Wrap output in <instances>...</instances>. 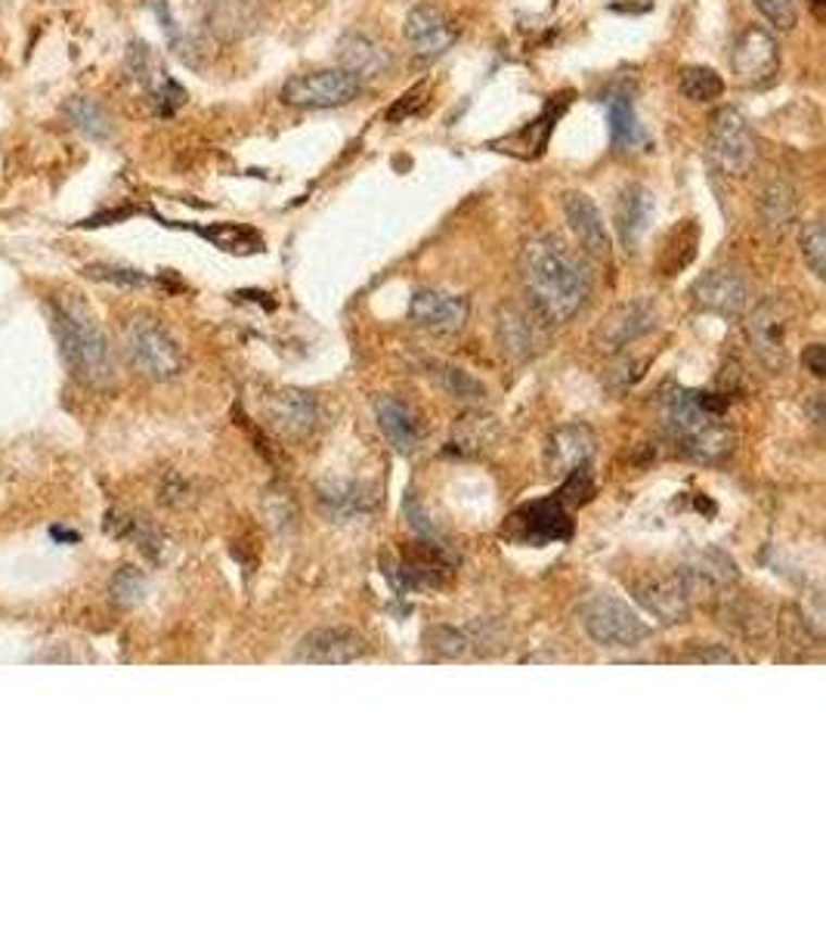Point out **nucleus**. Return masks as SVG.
Listing matches in <instances>:
<instances>
[{"mask_svg":"<svg viewBox=\"0 0 826 928\" xmlns=\"http://www.w3.org/2000/svg\"><path fill=\"white\" fill-rule=\"evenodd\" d=\"M521 283L542 325L570 323L591 294L588 266L554 236H536L521 251Z\"/></svg>","mask_w":826,"mask_h":928,"instance_id":"1","label":"nucleus"},{"mask_svg":"<svg viewBox=\"0 0 826 928\" xmlns=\"http://www.w3.org/2000/svg\"><path fill=\"white\" fill-rule=\"evenodd\" d=\"M725 400L715 393L668 390L663 400L665 427L697 462H718L734 449V434L725 424Z\"/></svg>","mask_w":826,"mask_h":928,"instance_id":"2","label":"nucleus"},{"mask_svg":"<svg viewBox=\"0 0 826 928\" xmlns=\"http://www.w3.org/2000/svg\"><path fill=\"white\" fill-rule=\"evenodd\" d=\"M50 325L53 335L60 343V353L65 365L72 368L75 378H82L84 384H102L112 381V350L109 341L102 335V328L97 319L87 313V306L78 301H53L50 303Z\"/></svg>","mask_w":826,"mask_h":928,"instance_id":"3","label":"nucleus"},{"mask_svg":"<svg viewBox=\"0 0 826 928\" xmlns=\"http://www.w3.org/2000/svg\"><path fill=\"white\" fill-rule=\"evenodd\" d=\"M174 57L189 68H202L214 50L211 0H149Z\"/></svg>","mask_w":826,"mask_h":928,"instance_id":"4","label":"nucleus"},{"mask_svg":"<svg viewBox=\"0 0 826 928\" xmlns=\"http://www.w3.org/2000/svg\"><path fill=\"white\" fill-rule=\"evenodd\" d=\"M124 353L130 365L152 381H171L183 372V353L177 341L162 323L149 316H137L124 325Z\"/></svg>","mask_w":826,"mask_h":928,"instance_id":"5","label":"nucleus"},{"mask_svg":"<svg viewBox=\"0 0 826 928\" xmlns=\"http://www.w3.org/2000/svg\"><path fill=\"white\" fill-rule=\"evenodd\" d=\"M585 635L606 650H628L650 638V626L613 594H595L583 606Z\"/></svg>","mask_w":826,"mask_h":928,"instance_id":"6","label":"nucleus"},{"mask_svg":"<svg viewBox=\"0 0 826 928\" xmlns=\"http://www.w3.org/2000/svg\"><path fill=\"white\" fill-rule=\"evenodd\" d=\"M796 310L786 298H765L752 310L746 335L752 343V353L762 360L771 372H784L789 365V335H792Z\"/></svg>","mask_w":826,"mask_h":928,"instance_id":"7","label":"nucleus"},{"mask_svg":"<svg viewBox=\"0 0 826 928\" xmlns=\"http://www.w3.org/2000/svg\"><path fill=\"white\" fill-rule=\"evenodd\" d=\"M709 152L727 177H737V180L755 167L759 149H755V137L743 112L725 105L709 118Z\"/></svg>","mask_w":826,"mask_h":928,"instance_id":"8","label":"nucleus"},{"mask_svg":"<svg viewBox=\"0 0 826 928\" xmlns=\"http://www.w3.org/2000/svg\"><path fill=\"white\" fill-rule=\"evenodd\" d=\"M363 84L343 68H316L291 75L283 87V102L291 109H341L360 97Z\"/></svg>","mask_w":826,"mask_h":928,"instance_id":"9","label":"nucleus"},{"mask_svg":"<svg viewBox=\"0 0 826 928\" xmlns=\"http://www.w3.org/2000/svg\"><path fill=\"white\" fill-rule=\"evenodd\" d=\"M730 68L743 87H767L780 72V47L777 38L762 25H749L740 32L730 50Z\"/></svg>","mask_w":826,"mask_h":928,"instance_id":"10","label":"nucleus"},{"mask_svg":"<svg viewBox=\"0 0 826 928\" xmlns=\"http://www.w3.org/2000/svg\"><path fill=\"white\" fill-rule=\"evenodd\" d=\"M690 298L693 303L705 310V313H715V316H725V319H737L749 303V288H746V279L737 273V269H727V266H718V269H709L703 273L693 288H690Z\"/></svg>","mask_w":826,"mask_h":928,"instance_id":"11","label":"nucleus"},{"mask_svg":"<svg viewBox=\"0 0 826 928\" xmlns=\"http://www.w3.org/2000/svg\"><path fill=\"white\" fill-rule=\"evenodd\" d=\"M365 653L363 638L353 628L331 626L316 628L298 644V660L301 663H313V666H347L356 663Z\"/></svg>","mask_w":826,"mask_h":928,"instance_id":"12","label":"nucleus"},{"mask_svg":"<svg viewBox=\"0 0 826 928\" xmlns=\"http://www.w3.org/2000/svg\"><path fill=\"white\" fill-rule=\"evenodd\" d=\"M566 105H570V93L551 97L548 105L542 109V115H539L536 122H529L526 127H521V130H514V134L502 137V140H492L489 142V149L504 152V155H514V159H524V162H536L545 149H548L551 130H554V124L561 122V115L566 112Z\"/></svg>","mask_w":826,"mask_h":928,"instance_id":"13","label":"nucleus"},{"mask_svg":"<svg viewBox=\"0 0 826 928\" xmlns=\"http://www.w3.org/2000/svg\"><path fill=\"white\" fill-rule=\"evenodd\" d=\"M656 325V306L650 301H631V303H623V306H616L610 316H606L604 323L598 325V331H595V343H598V350H604V353H616V350H623V347H628L631 341H638V338H644L647 331Z\"/></svg>","mask_w":826,"mask_h":928,"instance_id":"14","label":"nucleus"},{"mask_svg":"<svg viewBox=\"0 0 826 928\" xmlns=\"http://www.w3.org/2000/svg\"><path fill=\"white\" fill-rule=\"evenodd\" d=\"M403 38L418 60H440L455 43V28L437 7H415L403 22Z\"/></svg>","mask_w":826,"mask_h":928,"instance_id":"15","label":"nucleus"},{"mask_svg":"<svg viewBox=\"0 0 826 928\" xmlns=\"http://www.w3.org/2000/svg\"><path fill=\"white\" fill-rule=\"evenodd\" d=\"M508 536L517 542H529V545H548V542H561L570 536V521L561 502H533V505L521 507L511 526Z\"/></svg>","mask_w":826,"mask_h":928,"instance_id":"16","label":"nucleus"},{"mask_svg":"<svg viewBox=\"0 0 826 928\" xmlns=\"http://www.w3.org/2000/svg\"><path fill=\"white\" fill-rule=\"evenodd\" d=\"M467 310L471 303L462 294H446L437 288H422L415 291V298L409 303V316L422 328L440 331V335H452L462 331L467 323Z\"/></svg>","mask_w":826,"mask_h":928,"instance_id":"17","label":"nucleus"},{"mask_svg":"<svg viewBox=\"0 0 826 928\" xmlns=\"http://www.w3.org/2000/svg\"><path fill=\"white\" fill-rule=\"evenodd\" d=\"M335 57H338V68H343L347 75H353L360 84L381 81L393 68V60H390L387 47L375 41V38H368V35H356V32L343 35L341 41H338V53Z\"/></svg>","mask_w":826,"mask_h":928,"instance_id":"18","label":"nucleus"},{"mask_svg":"<svg viewBox=\"0 0 826 928\" xmlns=\"http://www.w3.org/2000/svg\"><path fill=\"white\" fill-rule=\"evenodd\" d=\"M635 598L644 604L647 613H653L665 626L681 623L690 610V594H687L681 576H647L641 582H635Z\"/></svg>","mask_w":826,"mask_h":928,"instance_id":"19","label":"nucleus"},{"mask_svg":"<svg viewBox=\"0 0 826 928\" xmlns=\"http://www.w3.org/2000/svg\"><path fill=\"white\" fill-rule=\"evenodd\" d=\"M564 214L570 229L576 233V239L583 244L585 254L598 258V261H606L610 258V236H606L604 217H601L598 204L591 202L585 192H566Z\"/></svg>","mask_w":826,"mask_h":928,"instance_id":"20","label":"nucleus"},{"mask_svg":"<svg viewBox=\"0 0 826 928\" xmlns=\"http://www.w3.org/2000/svg\"><path fill=\"white\" fill-rule=\"evenodd\" d=\"M591 455H595V437L583 424H566L561 430H554L545 446V464L554 477H566L579 471L591 462Z\"/></svg>","mask_w":826,"mask_h":928,"instance_id":"21","label":"nucleus"},{"mask_svg":"<svg viewBox=\"0 0 826 928\" xmlns=\"http://www.w3.org/2000/svg\"><path fill=\"white\" fill-rule=\"evenodd\" d=\"M375 418H378V427L387 437V443L393 446L400 455H412L418 443H422V427L415 422V415L405 409L403 403H397L393 397H375Z\"/></svg>","mask_w":826,"mask_h":928,"instance_id":"22","label":"nucleus"},{"mask_svg":"<svg viewBox=\"0 0 826 928\" xmlns=\"http://www.w3.org/2000/svg\"><path fill=\"white\" fill-rule=\"evenodd\" d=\"M499 343H502L504 356L511 360H529L539 343H542V331H539V316L529 310L526 316L524 310L508 306L499 313Z\"/></svg>","mask_w":826,"mask_h":928,"instance_id":"23","label":"nucleus"},{"mask_svg":"<svg viewBox=\"0 0 826 928\" xmlns=\"http://www.w3.org/2000/svg\"><path fill=\"white\" fill-rule=\"evenodd\" d=\"M681 582H685L687 594H712V591H722L727 582L737 579V569L727 561L725 554L718 551H703V554H693L681 569H678Z\"/></svg>","mask_w":826,"mask_h":928,"instance_id":"24","label":"nucleus"},{"mask_svg":"<svg viewBox=\"0 0 826 928\" xmlns=\"http://www.w3.org/2000/svg\"><path fill=\"white\" fill-rule=\"evenodd\" d=\"M653 217V196L644 186H625L616 202V233L625 248H635Z\"/></svg>","mask_w":826,"mask_h":928,"instance_id":"25","label":"nucleus"},{"mask_svg":"<svg viewBox=\"0 0 826 928\" xmlns=\"http://www.w3.org/2000/svg\"><path fill=\"white\" fill-rule=\"evenodd\" d=\"M316 415H320L316 400L310 393H303V390H279L270 400V422L276 424L283 434L301 437L316 424Z\"/></svg>","mask_w":826,"mask_h":928,"instance_id":"26","label":"nucleus"},{"mask_svg":"<svg viewBox=\"0 0 826 928\" xmlns=\"http://www.w3.org/2000/svg\"><path fill=\"white\" fill-rule=\"evenodd\" d=\"M164 226H180V229H189L196 233L199 239L211 242L214 248H221L226 254H258L263 251V239L248 229L242 223H211V226H196V223H171L162 221Z\"/></svg>","mask_w":826,"mask_h":928,"instance_id":"27","label":"nucleus"},{"mask_svg":"<svg viewBox=\"0 0 826 928\" xmlns=\"http://www.w3.org/2000/svg\"><path fill=\"white\" fill-rule=\"evenodd\" d=\"M254 0H211V32L217 41H239L258 28Z\"/></svg>","mask_w":826,"mask_h":928,"instance_id":"28","label":"nucleus"},{"mask_svg":"<svg viewBox=\"0 0 826 928\" xmlns=\"http://www.w3.org/2000/svg\"><path fill=\"white\" fill-rule=\"evenodd\" d=\"M606 124H610V140H613V149L620 155H628L635 152L641 142H644V130L638 124V115H635V100L628 93H613L606 100Z\"/></svg>","mask_w":826,"mask_h":928,"instance_id":"29","label":"nucleus"},{"mask_svg":"<svg viewBox=\"0 0 826 928\" xmlns=\"http://www.w3.org/2000/svg\"><path fill=\"white\" fill-rule=\"evenodd\" d=\"M759 211H762V221H765L767 229L784 236L786 229L796 223V217H799V196H796L792 183H767L765 192H762V202H759Z\"/></svg>","mask_w":826,"mask_h":928,"instance_id":"30","label":"nucleus"},{"mask_svg":"<svg viewBox=\"0 0 826 928\" xmlns=\"http://www.w3.org/2000/svg\"><path fill=\"white\" fill-rule=\"evenodd\" d=\"M697 244H700V226H697V221L678 223V226L668 233V239H665L663 244V254H660L663 276L681 273L687 263L697 258Z\"/></svg>","mask_w":826,"mask_h":928,"instance_id":"31","label":"nucleus"},{"mask_svg":"<svg viewBox=\"0 0 826 928\" xmlns=\"http://www.w3.org/2000/svg\"><path fill=\"white\" fill-rule=\"evenodd\" d=\"M65 118L90 140H109L112 137V118L97 100H87V97L68 100L65 102Z\"/></svg>","mask_w":826,"mask_h":928,"instance_id":"32","label":"nucleus"},{"mask_svg":"<svg viewBox=\"0 0 826 928\" xmlns=\"http://www.w3.org/2000/svg\"><path fill=\"white\" fill-rule=\"evenodd\" d=\"M678 90L681 97L690 102H712L718 100L725 93V81L715 68H705V65H690L678 75Z\"/></svg>","mask_w":826,"mask_h":928,"instance_id":"33","label":"nucleus"},{"mask_svg":"<svg viewBox=\"0 0 826 928\" xmlns=\"http://www.w3.org/2000/svg\"><path fill=\"white\" fill-rule=\"evenodd\" d=\"M492 437H496V424H492V418L474 415V418H464V422L459 424V434H455L452 446H459V452H480V449L492 443Z\"/></svg>","mask_w":826,"mask_h":928,"instance_id":"34","label":"nucleus"},{"mask_svg":"<svg viewBox=\"0 0 826 928\" xmlns=\"http://www.w3.org/2000/svg\"><path fill=\"white\" fill-rule=\"evenodd\" d=\"M802 258H805L808 269H811L817 279H824L826 276V233H824V223L821 221L808 223L805 229H802Z\"/></svg>","mask_w":826,"mask_h":928,"instance_id":"35","label":"nucleus"},{"mask_svg":"<svg viewBox=\"0 0 826 928\" xmlns=\"http://www.w3.org/2000/svg\"><path fill=\"white\" fill-rule=\"evenodd\" d=\"M146 591V579H142L140 569L134 566H122L112 579V601L122 606H134L142 598Z\"/></svg>","mask_w":826,"mask_h":928,"instance_id":"36","label":"nucleus"},{"mask_svg":"<svg viewBox=\"0 0 826 928\" xmlns=\"http://www.w3.org/2000/svg\"><path fill=\"white\" fill-rule=\"evenodd\" d=\"M84 276L100 279V283L122 285V288H140L149 283V276H142L140 269H127V266H109V263H90L84 269Z\"/></svg>","mask_w":826,"mask_h":928,"instance_id":"37","label":"nucleus"},{"mask_svg":"<svg viewBox=\"0 0 826 928\" xmlns=\"http://www.w3.org/2000/svg\"><path fill=\"white\" fill-rule=\"evenodd\" d=\"M437 378H440V384L446 387V393H452V397H462V400H477V397H484V387L474 381L467 372H462V368L443 365V368L437 372Z\"/></svg>","mask_w":826,"mask_h":928,"instance_id":"38","label":"nucleus"},{"mask_svg":"<svg viewBox=\"0 0 826 928\" xmlns=\"http://www.w3.org/2000/svg\"><path fill=\"white\" fill-rule=\"evenodd\" d=\"M752 3H755V10H759L777 32H792V28H796L799 13H796V3H792V0H752Z\"/></svg>","mask_w":826,"mask_h":928,"instance_id":"39","label":"nucleus"},{"mask_svg":"<svg viewBox=\"0 0 826 928\" xmlns=\"http://www.w3.org/2000/svg\"><path fill=\"white\" fill-rule=\"evenodd\" d=\"M149 100H152V109H155V115H162V118H171V115L180 109L183 102H186V90H183L180 84L174 81V78H167L162 87H155V90L149 93Z\"/></svg>","mask_w":826,"mask_h":928,"instance_id":"40","label":"nucleus"},{"mask_svg":"<svg viewBox=\"0 0 826 928\" xmlns=\"http://www.w3.org/2000/svg\"><path fill=\"white\" fill-rule=\"evenodd\" d=\"M424 93H427V84H415L412 90H405L403 97L387 109V122L400 124L405 122V118H412L424 105Z\"/></svg>","mask_w":826,"mask_h":928,"instance_id":"41","label":"nucleus"},{"mask_svg":"<svg viewBox=\"0 0 826 928\" xmlns=\"http://www.w3.org/2000/svg\"><path fill=\"white\" fill-rule=\"evenodd\" d=\"M805 365L811 368V375H814V378H824L826 363H824V347H821V343H811V347H808Z\"/></svg>","mask_w":826,"mask_h":928,"instance_id":"42","label":"nucleus"},{"mask_svg":"<svg viewBox=\"0 0 826 928\" xmlns=\"http://www.w3.org/2000/svg\"><path fill=\"white\" fill-rule=\"evenodd\" d=\"M130 214H134L130 208H118V211H109V214H97V217L84 221L82 226H87V229H90V226H109V223L124 221V217H130Z\"/></svg>","mask_w":826,"mask_h":928,"instance_id":"43","label":"nucleus"},{"mask_svg":"<svg viewBox=\"0 0 826 928\" xmlns=\"http://www.w3.org/2000/svg\"><path fill=\"white\" fill-rule=\"evenodd\" d=\"M650 7H653V0H638V3L628 0V3H613L610 10H613V13H647Z\"/></svg>","mask_w":826,"mask_h":928,"instance_id":"44","label":"nucleus"},{"mask_svg":"<svg viewBox=\"0 0 826 928\" xmlns=\"http://www.w3.org/2000/svg\"><path fill=\"white\" fill-rule=\"evenodd\" d=\"M50 536H53L57 542H78V539H82L78 532H68V529H62V526H53V529H50Z\"/></svg>","mask_w":826,"mask_h":928,"instance_id":"45","label":"nucleus"},{"mask_svg":"<svg viewBox=\"0 0 826 928\" xmlns=\"http://www.w3.org/2000/svg\"><path fill=\"white\" fill-rule=\"evenodd\" d=\"M808 3H811V7H821V3H824V0H808Z\"/></svg>","mask_w":826,"mask_h":928,"instance_id":"46","label":"nucleus"},{"mask_svg":"<svg viewBox=\"0 0 826 928\" xmlns=\"http://www.w3.org/2000/svg\"><path fill=\"white\" fill-rule=\"evenodd\" d=\"M551 3H558V0H551Z\"/></svg>","mask_w":826,"mask_h":928,"instance_id":"47","label":"nucleus"}]
</instances>
